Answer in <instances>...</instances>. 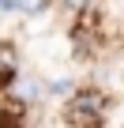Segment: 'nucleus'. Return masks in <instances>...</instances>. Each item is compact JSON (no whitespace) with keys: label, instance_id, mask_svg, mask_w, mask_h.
I'll return each mask as SVG.
<instances>
[{"label":"nucleus","instance_id":"nucleus-1","mask_svg":"<svg viewBox=\"0 0 124 128\" xmlns=\"http://www.w3.org/2000/svg\"><path fill=\"white\" fill-rule=\"evenodd\" d=\"M102 109H105V98H102L98 90H83V94H75V98L68 102L72 124H94V120L102 117Z\"/></svg>","mask_w":124,"mask_h":128},{"label":"nucleus","instance_id":"nucleus-2","mask_svg":"<svg viewBox=\"0 0 124 128\" xmlns=\"http://www.w3.org/2000/svg\"><path fill=\"white\" fill-rule=\"evenodd\" d=\"M15 76H19V53L11 45H0V87H11Z\"/></svg>","mask_w":124,"mask_h":128},{"label":"nucleus","instance_id":"nucleus-3","mask_svg":"<svg viewBox=\"0 0 124 128\" xmlns=\"http://www.w3.org/2000/svg\"><path fill=\"white\" fill-rule=\"evenodd\" d=\"M45 4H49V0H11V8H19V12H26V15L45 12Z\"/></svg>","mask_w":124,"mask_h":128},{"label":"nucleus","instance_id":"nucleus-4","mask_svg":"<svg viewBox=\"0 0 124 128\" xmlns=\"http://www.w3.org/2000/svg\"><path fill=\"white\" fill-rule=\"evenodd\" d=\"M19 98H23V102H34V98H38V83H34V79H26V83L19 87Z\"/></svg>","mask_w":124,"mask_h":128},{"label":"nucleus","instance_id":"nucleus-5","mask_svg":"<svg viewBox=\"0 0 124 128\" xmlns=\"http://www.w3.org/2000/svg\"><path fill=\"white\" fill-rule=\"evenodd\" d=\"M49 90H53V94H68V90H72V87H68V79H56V83H53V87H49Z\"/></svg>","mask_w":124,"mask_h":128},{"label":"nucleus","instance_id":"nucleus-6","mask_svg":"<svg viewBox=\"0 0 124 128\" xmlns=\"http://www.w3.org/2000/svg\"><path fill=\"white\" fill-rule=\"evenodd\" d=\"M64 4H68L72 12H83V8H90V0H64Z\"/></svg>","mask_w":124,"mask_h":128},{"label":"nucleus","instance_id":"nucleus-7","mask_svg":"<svg viewBox=\"0 0 124 128\" xmlns=\"http://www.w3.org/2000/svg\"><path fill=\"white\" fill-rule=\"evenodd\" d=\"M8 8H11V0H0V12H8Z\"/></svg>","mask_w":124,"mask_h":128}]
</instances>
